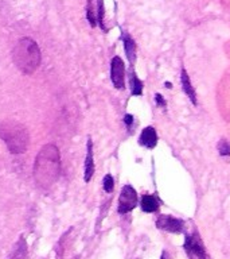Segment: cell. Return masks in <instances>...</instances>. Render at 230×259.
<instances>
[{
  "mask_svg": "<svg viewBox=\"0 0 230 259\" xmlns=\"http://www.w3.org/2000/svg\"><path fill=\"white\" fill-rule=\"evenodd\" d=\"M160 259H172V258H171V255H169L167 251H163V252H161V258Z\"/></svg>",
  "mask_w": 230,
  "mask_h": 259,
  "instance_id": "21",
  "label": "cell"
},
{
  "mask_svg": "<svg viewBox=\"0 0 230 259\" xmlns=\"http://www.w3.org/2000/svg\"><path fill=\"white\" fill-rule=\"evenodd\" d=\"M159 206H160V202H159L156 196H153V194H144L141 197L140 208L145 213H153V212H156L159 209Z\"/></svg>",
  "mask_w": 230,
  "mask_h": 259,
  "instance_id": "12",
  "label": "cell"
},
{
  "mask_svg": "<svg viewBox=\"0 0 230 259\" xmlns=\"http://www.w3.org/2000/svg\"><path fill=\"white\" fill-rule=\"evenodd\" d=\"M156 227L171 234H182L185 231V222L169 214H160L156 220Z\"/></svg>",
  "mask_w": 230,
  "mask_h": 259,
  "instance_id": "7",
  "label": "cell"
},
{
  "mask_svg": "<svg viewBox=\"0 0 230 259\" xmlns=\"http://www.w3.org/2000/svg\"><path fill=\"white\" fill-rule=\"evenodd\" d=\"M165 87H167V88H168V89H171V88H172V84H171V82H165Z\"/></svg>",
  "mask_w": 230,
  "mask_h": 259,
  "instance_id": "22",
  "label": "cell"
},
{
  "mask_svg": "<svg viewBox=\"0 0 230 259\" xmlns=\"http://www.w3.org/2000/svg\"><path fill=\"white\" fill-rule=\"evenodd\" d=\"M218 153L221 157H230V142L226 139H221L217 145Z\"/></svg>",
  "mask_w": 230,
  "mask_h": 259,
  "instance_id": "16",
  "label": "cell"
},
{
  "mask_svg": "<svg viewBox=\"0 0 230 259\" xmlns=\"http://www.w3.org/2000/svg\"><path fill=\"white\" fill-rule=\"evenodd\" d=\"M155 101H156L157 107H160V108H165L167 107V101L163 96H161L160 93H155Z\"/></svg>",
  "mask_w": 230,
  "mask_h": 259,
  "instance_id": "19",
  "label": "cell"
},
{
  "mask_svg": "<svg viewBox=\"0 0 230 259\" xmlns=\"http://www.w3.org/2000/svg\"><path fill=\"white\" fill-rule=\"evenodd\" d=\"M181 84H182L183 92L186 93V96L189 97L190 101H191L194 105H197L198 104L197 92H195V89H194L193 84H191V80H190L189 73L186 72L185 68L182 69V72H181Z\"/></svg>",
  "mask_w": 230,
  "mask_h": 259,
  "instance_id": "10",
  "label": "cell"
},
{
  "mask_svg": "<svg viewBox=\"0 0 230 259\" xmlns=\"http://www.w3.org/2000/svg\"><path fill=\"white\" fill-rule=\"evenodd\" d=\"M185 251L186 254L189 255L190 259H209V256L206 254L203 242H202L197 232L186 235Z\"/></svg>",
  "mask_w": 230,
  "mask_h": 259,
  "instance_id": "4",
  "label": "cell"
},
{
  "mask_svg": "<svg viewBox=\"0 0 230 259\" xmlns=\"http://www.w3.org/2000/svg\"><path fill=\"white\" fill-rule=\"evenodd\" d=\"M157 133L156 130L148 125V127H145L143 131H141L140 137H139V145L144 146L145 149L148 150H153L156 147L157 145Z\"/></svg>",
  "mask_w": 230,
  "mask_h": 259,
  "instance_id": "8",
  "label": "cell"
},
{
  "mask_svg": "<svg viewBox=\"0 0 230 259\" xmlns=\"http://www.w3.org/2000/svg\"><path fill=\"white\" fill-rule=\"evenodd\" d=\"M10 259H27V243L24 238L20 236V239L14 247L12 254L10 255Z\"/></svg>",
  "mask_w": 230,
  "mask_h": 259,
  "instance_id": "13",
  "label": "cell"
},
{
  "mask_svg": "<svg viewBox=\"0 0 230 259\" xmlns=\"http://www.w3.org/2000/svg\"><path fill=\"white\" fill-rule=\"evenodd\" d=\"M61 174L60 150L54 145H46L39 150L34 165V178L42 188L55 184Z\"/></svg>",
  "mask_w": 230,
  "mask_h": 259,
  "instance_id": "1",
  "label": "cell"
},
{
  "mask_svg": "<svg viewBox=\"0 0 230 259\" xmlns=\"http://www.w3.org/2000/svg\"><path fill=\"white\" fill-rule=\"evenodd\" d=\"M121 40H123V45H124L125 54H127L129 64L133 65L136 62V42L128 32L123 31V30H121Z\"/></svg>",
  "mask_w": 230,
  "mask_h": 259,
  "instance_id": "9",
  "label": "cell"
},
{
  "mask_svg": "<svg viewBox=\"0 0 230 259\" xmlns=\"http://www.w3.org/2000/svg\"><path fill=\"white\" fill-rule=\"evenodd\" d=\"M137 201H139V198H137L135 188L131 185H124L120 192V197H119V206H117L119 213H129L131 210L136 208Z\"/></svg>",
  "mask_w": 230,
  "mask_h": 259,
  "instance_id": "5",
  "label": "cell"
},
{
  "mask_svg": "<svg viewBox=\"0 0 230 259\" xmlns=\"http://www.w3.org/2000/svg\"><path fill=\"white\" fill-rule=\"evenodd\" d=\"M110 80L116 89H124L125 87V65L119 56H114L110 61Z\"/></svg>",
  "mask_w": 230,
  "mask_h": 259,
  "instance_id": "6",
  "label": "cell"
},
{
  "mask_svg": "<svg viewBox=\"0 0 230 259\" xmlns=\"http://www.w3.org/2000/svg\"><path fill=\"white\" fill-rule=\"evenodd\" d=\"M102 186H104V190L106 193H112L113 189H114V180L110 174H106L104 177V181H102Z\"/></svg>",
  "mask_w": 230,
  "mask_h": 259,
  "instance_id": "18",
  "label": "cell"
},
{
  "mask_svg": "<svg viewBox=\"0 0 230 259\" xmlns=\"http://www.w3.org/2000/svg\"><path fill=\"white\" fill-rule=\"evenodd\" d=\"M129 87H131V93L133 96H141L143 95V82L137 77L133 69L129 72Z\"/></svg>",
  "mask_w": 230,
  "mask_h": 259,
  "instance_id": "14",
  "label": "cell"
},
{
  "mask_svg": "<svg viewBox=\"0 0 230 259\" xmlns=\"http://www.w3.org/2000/svg\"><path fill=\"white\" fill-rule=\"evenodd\" d=\"M133 120H135V117H133V115H131V113H127L124 116V123L125 125L128 127V128H131L133 124Z\"/></svg>",
  "mask_w": 230,
  "mask_h": 259,
  "instance_id": "20",
  "label": "cell"
},
{
  "mask_svg": "<svg viewBox=\"0 0 230 259\" xmlns=\"http://www.w3.org/2000/svg\"><path fill=\"white\" fill-rule=\"evenodd\" d=\"M104 15H105V8H104V0H97V22L100 24V27L106 31L104 23Z\"/></svg>",
  "mask_w": 230,
  "mask_h": 259,
  "instance_id": "15",
  "label": "cell"
},
{
  "mask_svg": "<svg viewBox=\"0 0 230 259\" xmlns=\"http://www.w3.org/2000/svg\"><path fill=\"white\" fill-rule=\"evenodd\" d=\"M0 138L12 154H23L27 151L30 135L27 128L15 120H4L0 123Z\"/></svg>",
  "mask_w": 230,
  "mask_h": 259,
  "instance_id": "3",
  "label": "cell"
},
{
  "mask_svg": "<svg viewBox=\"0 0 230 259\" xmlns=\"http://www.w3.org/2000/svg\"><path fill=\"white\" fill-rule=\"evenodd\" d=\"M12 58L20 72H23L24 74H31L40 65L42 54L35 40L31 38H22L14 48Z\"/></svg>",
  "mask_w": 230,
  "mask_h": 259,
  "instance_id": "2",
  "label": "cell"
},
{
  "mask_svg": "<svg viewBox=\"0 0 230 259\" xmlns=\"http://www.w3.org/2000/svg\"><path fill=\"white\" fill-rule=\"evenodd\" d=\"M86 18H88L89 23L92 27H94L97 24V18H96V11L93 8L92 0H88V7H86Z\"/></svg>",
  "mask_w": 230,
  "mask_h": 259,
  "instance_id": "17",
  "label": "cell"
},
{
  "mask_svg": "<svg viewBox=\"0 0 230 259\" xmlns=\"http://www.w3.org/2000/svg\"><path fill=\"white\" fill-rule=\"evenodd\" d=\"M93 174H94V159H93V142L92 139L88 141V153L85 158V174L84 180L85 182H89L92 180Z\"/></svg>",
  "mask_w": 230,
  "mask_h": 259,
  "instance_id": "11",
  "label": "cell"
}]
</instances>
